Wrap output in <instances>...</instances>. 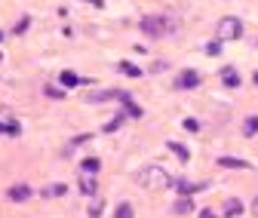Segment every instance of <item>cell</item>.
Listing matches in <instances>:
<instances>
[{
	"instance_id": "1",
	"label": "cell",
	"mask_w": 258,
	"mask_h": 218,
	"mask_svg": "<svg viewBox=\"0 0 258 218\" xmlns=\"http://www.w3.org/2000/svg\"><path fill=\"white\" fill-rule=\"evenodd\" d=\"M136 178H139L142 188H148V191H163V188H172V184H175V178L163 166H145V169H139Z\"/></svg>"
},
{
	"instance_id": "2",
	"label": "cell",
	"mask_w": 258,
	"mask_h": 218,
	"mask_svg": "<svg viewBox=\"0 0 258 218\" xmlns=\"http://www.w3.org/2000/svg\"><path fill=\"white\" fill-rule=\"evenodd\" d=\"M139 28H142V34H145V37H154V40L172 34V22H169L166 16H145Z\"/></svg>"
},
{
	"instance_id": "3",
	"label": "cell",
	"mask_w": 258,
	"mask_h": 218,
	"mask_svg": "<svg viewBox=\"0 0 258 218\" xmlns=\"http://www.w3.org/2000/svg\"><path fill=\"white\" fill-rule=\"evenodd\" d=\"M215 34H218V40H240V37H243V22L234 19V16H228V19L218 22Z\"/></svg>"
},
{
	"instance_id": "4",
	"label": "cell",
	"mask_w": 258,
	"mask_h": 218,
	"mask_svg": "<svg viewBox=\"0 0 258 218\" xmlns=\"http://www.w3.org/2000/svg\"><path fill=\"white\" fill-rule=\"evenodd\" d=\"M31 197H34V191H31L28 184H10V188H7V200L10 203H25Z\"/></svg>"
},
{
	"instance_id": "5",
	"label": "cell",
	"mask_w": 258,
	"mask_h": 218,
	"mask_svg": "<svg viewBox=\"0 0 258 218\" xmlns=\"http://www.w3.org/2000/svg\"><path fill=\"white\" fill-rule=\"evenodd\" d=\"M200 80H203V77H200L197 71H184V74L175 77V86H178V89H197Z\"/></svg>"
},
{
	"instance_id": "6",
	"label": "cell",
	"mask_w": 258,
	"mask_h": 218,
	"mask_svg": "<svg viewBox=\"0 0 258 218\" xmlns=\"http://www.w3.org/2000/svg\"><path fill=\"white\" fill-rule=\"evenodd\" d=\"M175 188H178L181 197H194V194L206 191V184H194V181H187V178H178V181H175Z\"/></svg>"
},
{
	"instance_id": "7",
	"label": "cell",
	"mask_w": 258,
	"mask_h": 218,
	"mask_svg": "<svg viewBox=\"0 0 258 218\" xmlns=\"http://www.w3.org/2000/svg\"><path fill=\"white\" fill-rule=\"evenodd\" d=\"M80 83H86L80 74H74V71H61L58 74V86H64V89H74V86H80Z\"/></svg>"
},
{
	"instance_id": "8",
	"label": "cell",
	"mask_w": 258,
	"mask_h": 218,
	"mask_svg": "<svg viewBox=\"0 0 258 218\" xmlns=\"http://www.w3.org/2000/svg\"><path fill=\"white\" fill-rule=\"evenodd\" d=\"M80 194L83 197H95V194H99V184H95V178L86 175V172L80 175Z\"/></svg>"
},
{
	"instance_id": "9",
	"label": "cell",
	"mask_w": 258,
	"mask_h": 218,
	"mask_svg": "<svg viewBox=\"0 0 258 218\" xmlns=\"http://www.w3.org/2000/svg\"><path fill=\"white\" fill-rule=\"evenodd\" d=\"M117 102L126 108V114H129V117H142V108L133 102V96H129V92H120V99H117Z\"/></svg>"
},
{
	"instance_id": "10",
	"label": "cell",
	"mask_w": 258,
	"mask_h": 218,
	"mask_svg": "<svg viewBox=\"0 0 258 218\" xmlns=\"http://www.w3.org/2000/svg\"><path fill=\"white\" fill-rule=\"evenodd\" d=\"M218 166L221 169H249L252 163L249 160H240V157H218Z\"/></svg>"
},
{
	"instance_id": "11",
	"label": "cell",
	"mask_w": 258,
	"mask_h": 218,
	"mask_svg": "<svg viewBox=\"0 0 258 218\" xmlns=\"http://www.w3.org/2000/svg\"><path fill=\"white\" fill-rule=\"evenodd\" d=\"M68 194V188L64 184H46V188L40 191V197H46V200H55V197H64Z\"/></svg>"
},
{
	"instance_id": "12",
	"label": "cell",
	"mask_w": 258,
	"mask_h": 218,
	"mask_svg": "<svg viewBox=\"0 0 258 218\" xmlns=\"http://www.w3.org/2000/svg\"><path fill=\"white\" fill-rule=\"evenodd\" d=\"M166 148H169V151L175 154V157H178L181 163H187V160H190V151H187V148H184L181 141H166Z\"/></svg>"
},
{
	"instance_id": "13",
	"label": "cell",
	"mask_w": 258,
	"mask_h": 218,
	"mask_svg": "<svg viewBox=\"0 0 258 218\" xmlns=\"http://www.w3.org/2000/svg\"><path fill=\"white\" fill-rule=\"evenodd\" d=\"M117 71L126 74V77H142V74H145L139 65H133V61H117Z\"/></svg>"
},
{
	"instance_id": "14",
	"label": "cell",
	"mask_w": 258,
	"mask_h": 218,
	"mask_svg": "<svg viewBox=\"0 0 258 218\" xmlns=\"http://www.w3.org/2000/svg\"><path fill=\"white\" fill-rule=\"evenodd\" d=\"M221 83L231 86V89H237V86H240V74H237L234 68H224V71H221Z\"/></svg>"
},
{
	"instance_id": "15",
	"label": "cell",
	"mask_w": 258,
	"mask_h": 218,
	"mask_svg": "<svg viewBox=\"0 0 258 218\" xmlns=\"http://www.w3.org/2000/svg\"><path fill=\"white\" fill-rule=\"evenodd\" d=\"M224 215H228V218H240L243 215V203L234 197V200H228V203H224Z\"/></svg>"
},
{
	"instance_id": "16",
	"label": "cell",
	"mask_w": 258,
	"mask_h": 218,
	"mask_svg": "<svg viewBox=\"0 0 258 218\" xmlns=\"http://www.w3.org/2000/svg\"><path fill=\"white\" fill-rule=\"evenodd\" d=\"M126 117H129L126 111H123V114H117V117H111V123H105V129H102V132H108V135H111V132H117V129L123 126V120H126Z\"/></svg>"
},
{
	"instance_id": "17",
	"label": "cell",
	"mask_w": 258,
	"mask_h": 218,
	"mask_svg": "<svg viewBox=\"0 0 258 218\" xmlns=\"http://www.w3.org/2000/svg\"><path fill=\"white\" fill-rule=\"evenodd\" d=\"M175 215H187V212H194V200L190 197H181V200H175Z\"/></svg>"
},
{
	"instance_id": "18",
	"label": "cell",
	"mask_w": 258,
	"mask_h": 218,
	"mask_svg": "<svg viewBox=\"0 0 258 218\" xmlns=\"http://www.w3.org/2000/svg\"><path fill=\"white\" fill-rule=\"evenodd\" d=\"M243 135H249V138H252V135H258V117H255V114L243 120Z\"/></svg>"
},
{
	"instance_id": "19",
	"label": "cell",
	"mask_w": 258,
	"mask_h": 218,
	"mask_svg": "<svg viewBox=\"0 0 258 218\" xmlns=\"http://www.w3.org/2000/svg\"><path fill=\"white\" fill-rule=\"evenodd\" d=\"M43 92H46V99H52V102H61L64 96H68V89H64V86H46Z\"/></svg>"
},
{
	"instance_id": "20",
	"label": "cell",
	"mask_w": 258,
	"mask_h": 218,
	"mask_svg": "<svg viewBox=\"0 0 258 218\" xmlns=\"http://www.w3.org/2000/svg\"><path fill=\"white\" fill-rule=\"evenodd\" d=\"M80 169H83L86 175H95V172H99V169H102V160H95V157H86Z\"/></svg>"
},
{
	"instance_id": "21",
	"label": "cell",
	"mask_w": 258,
	"mask_h": 218,
	"mask_svg": "<svg viewBox=\"0 0 258 218\" xmlns=\"http://www.w3.org/2000/svg\"><path fill=\"white\" fill-rule=\"evenodd\" d=\"M114 218H136V209L129 206V203H120V206L114 209Z\"/></svg>"
},
{
	"instance_id": "22",
	"label": "cell",
	"mask_w": 258,
	"mask_h": 218,
	"mask_svg": "<svg viewBox=\"0 0 258 218\" xmlns=\"http://www.w3.org/2000/svg\"><path fill=\"white\" fill-rule=\"evenodd\" d=\"M0 132H4V135H19L22 126H19L16 120H7V123H0Z\"/></svg>"
},
{
	"instance_id": "23",
	"label": "cell",
	"mask_w": 258,
	"mask_h": 218,
	"mask_svg": "<svg viewBox=\"0 0 258 218\" xmlns=\"http://www.w3.org/2000/svg\"><path fill=\"white\" fill-rule=\"evenodd\" d=\"M28 28H31V19H28V16H22V19H19V22L13 25V34H25Z\"/></svg>"
},
{
	"instance_id": "24",
	"label": "cell",
	"mask_w": 258,
	"mask_h": 218,
	"mask_svg": "<svg viewBox=\"0 0 258 218\" xmlns=\"http://www.w3.org/2000/svg\"><path fill=\"white\" fill-rule=\"evenodd\" d=\"M203 52H206V55H218V52H221V40H212V43H206V46H203Z\"/></svg>"
},
{
	"instance_id": "25",
	"label": "cell",
	"mask_w": 258,
	"mask_h": 218,
	"mask_svg": "<svg viewBox=\"0 0 258 218\" xmlns=\"http://www.w3.org/2000/svg\"><path fill=\"white\" fill-rule=\"evenodd\" d=\"M181 126H184L187 132H200V123H197V120H194V117H187V120L181 123Z\"/></svg>"
},
{
	"instance_id": "26",
	"label": "cell",
	"mask_w": 258,
	"mask_h": 218,
	"mask_svg": "<svg viewBox=\"0 0 258 218\" xmlns=\"http://www.w3.org/2000/svg\"><path fill=\"white\" fill-rule=\"evenodd\" d=\"M99 215H102V200H95L92 203V218H99Z\"/></svg>"
},
{
	"instance_id": "27",
	"label": "cell",
	"mask_w": 258,
	"mask_h": 218,
	"mask_svg": "<svg viewBox=\"0 0 258 218\" xmlns=\"http://www.w3.org/2000/svg\"><path fill=\"white\" fill-rule=\"evenodd\" d=\"M200 218H215V212H212V209H203V212H200Z\"/></svg>"
},
{
	"instance_id": "28",
	"label": "cell",
	"mask_w": 258,
	"mask_h": 218,
	"mask_svg": "<svg viewBox=\"0 0 258 218\" xmlns=\"http://www.w3.org/2000/svg\"><path fill=\"white\" fill-rule=\"evenodd\" d=\"M252 215H255V218H258V197H255V200H252Z\"/></svg>"
},
{
	"instance_id": "29",
	"label": "cell",
	"mask_w": 258,
	"mask_h": 218,
	"mask_svg": "<svg viewBox=\"0 0 258 218\" xmlns=\"http://www.w3.org/2000/svg\"><path fill=\"white\" fill-rule=\"evenodd\" d=\"M86 4H92V7H105V0H86Z\"/></svg>"
},
{
	"instance_id": "30",
	"label": "cell",
	"mask_w": 258,
	"mask_h": 218,
	"mask_svg": "<svg viewBox=\"0 0 258 218\" xmlns=\"http://www.w3.org/2000/svg\"><path fill=\"white\" fill-rule=\"evenodd\" d=\"M252 83H255V86H258V71H255V74H252Z\"/></svg>"
},
{
	"instance_id": "31",
	"label": "cell",
	"mask_w": 258,
	"mask_h": 218,
	"mask_svg": "<svg viewBox=\"0 0 258 218\" xmlns=\"http://www.w3.org/2000/svg\"><path fill=\"white\" fill-rule=\"evenodd\" d=\"M0 40H4V31H0Z\"/></svg>"
},
{
	"instance_id": "32",
	"label": "cell",
	"mask_w": 258,
	"mask_h": 218,
	"mask_svg": "<svg viewBox=\"0 0 258 218\" xmlns=\"http://www.w3.org/2000/svg\"><path fill=\"white\" fill-rule=\"evenodd\" d=\"M0 58H4V52H0Z\"/></svg>"
}]
</instances>
